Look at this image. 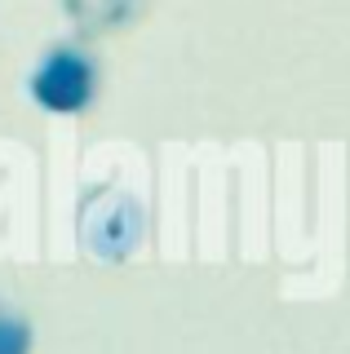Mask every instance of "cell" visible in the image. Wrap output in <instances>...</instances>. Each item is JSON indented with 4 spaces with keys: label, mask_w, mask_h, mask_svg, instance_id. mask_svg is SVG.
<instances>
[{
    "label": "cell",
    "mask_w": 350,
    "mask_h": 354,
    "mask_svg": "<svg viewBox=\"0 0 350 354\" xmlns=\"http://www.w3.org/2000/svg\"><path fill=\"white\" fill-rule=\"evenodd\" d=\"M75 230H80L84 252L98 261H129L142 243L147 230V213L129 191L120 186H93L80 199V213H75Z\"/></svg>",
    "instance_id": "2"
},
{
    "label": "cell",
    "mask_w": 350,
    "mask_h": 354,
    "mask_svg": "<svg viewBox=\"0 0 350 354\" xmlns=\"http://www.w3.org/2000/svg\"><path fill=\"white\" fill-rule=\"evenodd\" d=\"M36 350V328L23 310L0 301V354H31Z\"/></svg>",
    "instance_id": "3"
},
{
    "label": "cell",
    "mask_w": 350,
    "mask_h": 354,
    "mask_svg": "<svg viewBox=\"0 0 350 354\" xmlns=\"http://www.w3.org/2000/svg\"><path fill=\"white\" fill-rule=\"evenodd\" d=\"M98 88H102V66L80 40L49 44L27 75V97L45 115H84L98 102Z\"/></svg>",
    "instance_id": "1"
}]
</instances>
